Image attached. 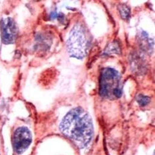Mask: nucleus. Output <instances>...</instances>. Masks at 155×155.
<instances>
[{"label":"nucleus","instance_id":"obj_1","mask_svg":"<svg viewBox=\"0 0 155 155\" xmlns=\"http://www.w3.org/2000/svg\"><path fill=\"white\" fill-rule=\"evenodd\" d=\"M59 129L80 148L91 142L94 133L91 118L81 107L71 109L63 119Z\"/></svg>","mask_w":155,"mask_h":155},{"label":"nucleus","instance_id":"obj_2","mask_svg":"<svg viewBox=\"0 0 155 155\" xmlns=\"http://www.w3.org/2000/svg\"><path fill=\"white\" fill-rule=\"evenodd\" d=\"M99 94L102 97L109 100L120 98L122 95L121 75L113 68H104L99 79Z\"/></svg>","mask_w":155,"mask_h":155},{"label":"nucleus","instance_id":"obj_3","mask_svg":"<svg viewBox=\"0 0 155 155\" xmlns=\"http://www.w3.org/2000/svg\"><path fill=\"white\" fill-rule=\"evenodd\" d=\"M67 46L68 53L72 58L82 59L86 56L88 49V40L82 26L76 25L71 29Z\"/></svg>","mask_w":155,"mask_h":155},{"label":"nucleus","instance_id":"obj_4","mask_svg":"<svg viewBox=\"0 0 155 155\" xmlns=\"http://www.w3.org/2000/svg\"><path fill=\"white\" fill-rule=\"evenodd\" d=\"M31 142L32 134L27 127H20L15 130L12 136V145L16 153H23Z\"/></svg>","mask_w":155,"mask_h":155},{"label":"nucleus","instance_id":"obj_5","mask_svg":"<svg viewBox=\"0 0 155 155\" xmlns=\"http://www.w3.org/2000/svg\"><path fill=\"white\" fill-rule=\"evenodd\" d=\"M2 38L5 44L14 43L16 39L18 29L16 23L10 18H5L1 22Z\"/></svg>","mask_w":155,"mask_h":155},{"label":"nucleus","instance_id":"obj_6","mask_svg":"<svg viewBox=\"0 0 155 155\" xmlns=\"http://www.w3.org/2000/svg\"><path fill=\"white\" fill-rule=\"evenodd\" d=\"M120 12L121 14V16L123 19H128L130 16V10L126 5L122 4L120 5Z\"/></svg>","mask_w":155,"mask_h":155},{"label":"nucleus","instance_id":"obj_7","mask_svg":"<svg viewBox=\"0 0 155 155\" xmlns=\"http://www.w3.org/2000/svg\"><path fill=\"white\" fill-rule=\"evenodd\" d=\"M137 101H138L140 105L142 107H144L150 103V99H149V97H146L144 95L140 94L137 97Z\"/></svg>","mask_w":155,"mask_h":155}]
</instances>
